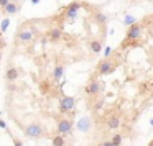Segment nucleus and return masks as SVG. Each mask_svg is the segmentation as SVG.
<instances>
[{
    "label": "nucleus",
    "mask_w": 153,
    "mask_h": 146,
    "mask_svg": "<svg viewBox=\"0 0 153 146\" xmlns=\"http://www.w3.org/2000/svg\"><path fill=\"white\" fill-rule=\"evenodd\" d=\"M84 92H86V95H89L91 99H92V97H99L100 94L104 92V82L97 76H92L91 80L86 84V87H84Z\"/></svg>",
    "instance_id": "nucleus-1"
},
{
    "label": "nucleus",
    "mask_w": 153,
    "mask_h": 146,
    "mask_svg": "<svg viewBox=\"0 0 153 146\" xmlns=\"http://www.w3.org/2000/svg\"><path fill=\"white\" fill-rule=\"evenodd\" d=\"M73 118L71 117H59L56 122V135H61V136H69L73 133Z\"/></svg>",
    "instance_id": "nucleus-2"
},
{
    "label": "nucleus",
    "mask_w": 153,
    "mask_h": 146,
    "mask_svg": "<svg viewBox=\"0 0 153 146\" xmlns=\"http://www.w3.org/2000/svg\"><path fill=\"white\" fill-rule=\"evenodd\" d=\"M74 105H76V100L71 95H63L59 100V113L61 117L66 115H74Z\"/></svg>",
    "instance_id": "nucleus-3"
},
{
    "label": "nucleus",
    "mask_w": 153,
    "mask_h": 146,
    "mask_svg": "<svg viewBox=\"0 0 153 146\" xmlns=\"http://www.w3.org/2000/svg\"><path fill=\"white\" fill-rule=\"evenodd\" d=\"M119 66L117 63H114L110 58H104L99 64H97L96 71H97V76H104V74H110L115 71V67Z\"/></svg>",
    "instance_id": "nucleus-4"
},
{
    "label": "nucleus",
    "mask_w": 153,
    "mask_h": 146,
    "mask_svg": "<svg viewBox=\"0 0 153 146\" xmlns=\"http://www.w3.org/2000/svg\"><path fill=\"white\" fill-rule=\"evenodd\" d=\"M84 4H81V2H73V4H69L66 8H64V18H68V21H74L77 18V12H79V8L82 7Z\"/></svg>",
    "instance_id": "nucleus-5"
},
{
    "label": "nucleus",
    "mask_w": 153,
    "mask_h": 146,
    "mask_svg": "<svg viewBox=\"0 0 153 146\" xmlns=\"http://www.w3.org/2000/svg\"><path fill=\"white\" fill-rule=\"evenodd\" d=\"M142 28H143V25H140V23H135L133 27H130L128 31H127V35H125V40H123V41L130 43V41L140 40V36H142Z\"/></svg>",
    "instance_id": "nucleus-6"
},
{
    "label": "nucleus",
    "mask_w": 153,
    "mask_h": 146,
    "mask_svg": "<svg viewBox=\"0 0 153 146\" xmlns=\"http://www.w3.org/2000/svg\"><path fill=\"white\" fill-rule=\"evenodd\" d=\"M105 126L109 130H117L120 126V118L117 113H107L105 117Z\"/></svg>",
    "instance_id": "nucleus-7"
},
{
    "label": "nucleus",
    "mask_w": 153,
    "mask_h": 146,
    "mask_svg": "<svg viewBox=\"0 0 153 146\" xmlns=\"http://www.w3.org/2000/svg\"><path fill=\"white\" fill-rule=\"evenodd\" d=\"M33 36L35 35L30 31V28H20V31L17 33V40L20 41V43H23V44L30 43V41L33 40Z\"/></svg>",
    "instance_id": "nucleus-8"
},
{
    "label": "nucleus",
    "mask_w": 153,
    "mask_h": 146,
    "mask_svg": "<svg viewBox=\"0 0 153 146\" xmlns=\"http://www.w3.org/2000/svg\"><path fill=\"white\" fill-rule=\"evenodd\" d=\"M18 76H20V71H18L17 67H8L7 72H5V79H7L8 82H15V80L18 79Z\"/></svg>",
    "instance_id": "nucleus-9"
},
{
    "label": "nucleus",
    "mask_w": 153,
    "mask_h": 146,
    "mask_svg": "<svg viewBox=\"0 0 153 146\" xmlns=\"http://www.w3.org/2000/svg\"><path fill=\"white\" fill-rule=\"evenodd\" d=\"M91 118H87V117H84V118L79 120V123H77V130L79 131H89L91 130Z\"/></svg>",
    "instance_id": "nucleus-10"
},
{
    "label": "nucleus",
    "mask_w": 153,
    "mask_h": 146,
    "mask_svg": "<svg viewBox=\"0 0 153 146\" xmlns=\"http://www.w3.org/2000/svg\"><path fill=\"white\" fill-rule=\"evenodd\" d=\"M20 8H22L20 4H12V2H10V4L4 8V13L5 15H15V13H18V12H20Z\"/></svg>",
    "instance_id": "nucleus-11"
},
{
    "label": "nucleus",
    "mask_w": 153,
    "mask_h": 146,
    "mask_svg": "<svg viewBox=\"0 0 153 146\" xmlns=\"http://www.w3.org/2000/svg\"><path fill=\"white\" fill-rule=\"evenodd\" d=\"M48 36H50L51 41H58L63 36V30H61V28H53V30L48 31Z\"/></svg>",
    "instance_id": "nucleus-12"
},
{
    "label": "nucleus",
    "mask_w": 153,
    "mask_h": 146,
    "mask_svg": "<svg viewBox=\"0 0 153 146\" xmlns=\"http://www.w3.org/2000/svg\"><path fill=\"white\" fill-rule=\"evenodd\" d=\"M89 48H91V51H92L94 54H99L100 49H102V43H100L99 40H91L89 41Z\"/></svg>",
    "instance_id": "nucleus-13"
},
{
    "label": "nucleus",
    "mask_w": 153,
    "mask_h": 146,
    "mask_svg": "<svg viewBox=\"0 0 153 146\" xmlns=\"http://www.w3.org/2000/svg\"><path fill=\"white\" fill-rule=\"evenodd\" d=\"M63 72H64V66H63V64L56 66V67H54V72H53V79L54 80H59L61 77H63Z\"/></svg>",
    "instance_id": "nucleus-14"
},
{
    "label": "nucleus",
    "mask_w": 153,
    "mask_h": 146,
    "mask_svg": "<svg viewBox=\"0 0 153 146\" xmlns=\"http://www.w3.org/2000/svg\"><path fill=\"white\" fill-rule=\"evenodd\" d=\"M53 146H64V143H66V139H64V136H61V135H56L53 139Z\"/></svg>",
    "instance_id": "nucleus-15"
},
{
    "label": "nucleus",
    "mask_w": 153,
    "mask_h": 146,
    "mask_svg": "<svg viewBox=\"0 0 153 146\" xmlns=\"http://www.w3.org/2000/svg\"><path fill=\"white\" fill-rule=\"evenodd\" d=\"M10 27V18H4V20L0 21V33H5Z\"/></svg>",
    "instance_id": "nucleus-16"
},
{
    "label": "nucleus",
    "mask_w": 153,
    "mask_h": 146,
    "mask_svg": "<svg viewBox=\"0 0 153 146\" xmlns=\"http://www.w3.org/2000/svg\"><path fill=\"white\" fill-rule=\"evenodd\" d=\"M110 141H112V145L114 146H120L122 145V135H112V138H110Z\"/></svg>",
    "instance_id": "nucleus-17"
},
{
    "label": "nucleus",
    "mask_w": 153,
    "mask_h": 146,
    "mask_svg": "<svg viewBox=\"0 0 153 146\" xmlns=\"http://www.w3.org/2000/svg\"><path fill=\"white\" fill-rule=\"evenodd\" d=\"M96 21H97V23L105 25V23H107V17H105L104 13H100V12H96Z\"/></svg>",
    "instance_id": "nucleus-18"
},
{
    "label": "nucleus",
    "mask_w": 153,
    "mask_h": 146,
    "mask_svg": "<svg viewBox=\"0 0 153 146\" xmlns=\"http://www.w3.org/2000/svg\"><path fill=\"white\" fill-rule=\"evenodd\" d=\"M123 23H125V25H130V27H133V25L137 23V20H135L133 17H127L125 20H123Z\"/></svg>",
    "instance_id": "nucleus-19"
},
{
    "label": "nucleus",
    "mask_w": 153,
    "mask_h": 146,
    "mask_svg": "<svg viewBox=\"0 0 153 146\" xmlns=\"http://www.w3.org/2000/svg\"><path fill=\"white\" fill-rule=\"evenodd\" d=\"M28 28H30V31H31L33 35H38V33H40V30H38V27H36V25H30Z\"/></svg>",
    "instance_id": "nucleus-20"
},
{
    "label": "nucleus",
    "mask_w": 153,
    "mask_h": 146,
    "mask_svg": "<svg viewBox=\"0 0 153 146\" xmlns=\"http://www.w3.org/2000/svg\"><path fill=\"white\" fill-rule=\"evenodd\" d=\"M8 4H10V0H0V8H2V10H4V8L7 7Z\"/></svg>",
    "instance_id": "nucleus-21"
},
{
    "label": "nucleus",
    "mask_w": 153,
    "mask_h": 146,
    "mask_svg": "<svg viewBox=\"0 0 153 146\" xmlns=\"http://www.w3.org/2000/svg\"><path fill=\"white\" fill-rule=\"evenodd\" d=\"M100 146H114V145H112V141H110V139H105V141L100 143Z\"/></svg>",
    "instance_id": "nucleus-22"
},
{
    "label": "nucleus",
    "mask_w": 153,
    "mask_h": 146,
    "mask_svg": "<svg viewBox=\"0 0 153 146\" xmlns=\"http://www.w3.org/2000/svg\"><path fill=\"white\" fill-rule=\"evenodd\" d=\"M10 2H12V4H20L22 0H10Z\"/></svg>",
    "instance_id": "nucleus-23"
},
{
    "label": "nucleus",
    "mask_w": 153,
    "mask_h": 146,
    "mask_svg": "<svg viewBox=\"0 0 153 146\" xmlns=\"http://www.w3.org/2000/svg\"><path fill=\"white\" fill-rule=\"evenodd\" d=\"M38 2H40V0H31V4H33V5H36Z\"/></svg>",
    "instance_id": "nucleus-24"
},
{
    "label": "nucleus",
    "mask_w": 153,
    "mask_h": 146,
    "mask_svg": "<svg viewBox=\"0 0 153 146\" xmlns=\"http://www.w3.org/2000/svg\"><path fill=\"white\" fill-rule=\"evenodd\" d=\"M148 146H153V141H152V143H150V145H148Z\"/></svg>",
    "instance_id": "nucleus-25"
},
{
    "label": "nucleus",
    "mask_w": 153,
    "mask_h": 146,
    "mask_svg": "<svg viewBox=\"0 0 153 146\" xmlns=\"http://www.w3.org/2000/svg\"><path fill=\"white\" fill-rule=\"evenodd\" d=\"M150 123H152V126H153V118H152V122H150Z\"/></svg>",
    "instance_id": "nucleus-26"
},
{
    "label": "nucleus",
    "mask_w": 153,
    "mask_h": 146,
    "mask_svg": "<svg viewBox=\"0 0 153 146\" xmlns=\"http://www.w3.org/2000/svg\"><path fill=\"white\" fill-rule=\"evenodd\" d=\"M0 61H2V53H0Z\"/></svg>",
    "instance_id": "nucleus-27"
}]
</instances>
